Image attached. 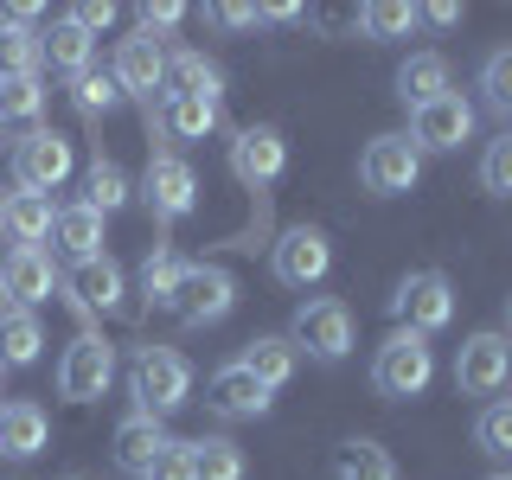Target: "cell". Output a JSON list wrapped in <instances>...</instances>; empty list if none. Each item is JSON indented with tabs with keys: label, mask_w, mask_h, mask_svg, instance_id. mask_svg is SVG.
I'll return each mask as SVG.
<instances>
[{
	"label": "cell",
	"mask_w": 512,
	"mask_h": 480,
	"mask_svg": "<svg viewBox=\"0 0 512 480\" xmlns=\"http://www.w3.org/2000/svg\"><path fill=\"white\" fill-rule=\"evenodd\" d=\"M128 391H135V410L141 416H167L192 397V365L167 346H141L135 365H128Z\"/></svg>",
	"instance_id": "obj_1"
},
{
	"label": "cell",
	"mask_w": 512,
	"mask_h": 480,
	"mask_svg": "<svg viewBox=\"0 0 512 480\" xmlns=\"http://www.w3.org/2000/svg\"><path fill=\"white\" fill-rule=\"evenodd\" d=\"M288 346L308 352V359H320V365H340L346 352H352V308H346V301H333V295L301 301L295 327H288Z\"/></svg>",
	"instance_id": "obj_2"
},
{
	"label": "cell",
	"mask_w": 512,
	"mask_h": 480,
	"mask_svg": "<svg viewBox=\"0 0 512 480\" xmlns=\"http://www.w3.org/2000/svg\"><path fill=\"white\" fill-rule=\"evenodd\" d=\"M429 378H436V352H429V340L397 327L391 340L378 346V359H372V384L384 397H423Z\"/></svg>",
	"instance_id": "obj_3"
},
{
	"label": "cell",
	"mask_w": 512,
	"mask_h": 480,
	"mask_svg": "<svg viewBox=\"0 0 512 480\" xmlns=\"http://www.w3.org/2000/svg\"><path fill=\"white\" fill-rule=\"evenodd\" d=\"M391 314H397L404 333H423L429 340V333H442L448 320H455V288H448L442 269H410L391 295Z\"/></svg>",
	"instance_id": "obj_4"
},
{
	"label": "cell",
	"mask_w": 512,
	"mask_h": 480,
	"mask_svg": "<svg viewBox=\"0 0 512 480\" xmlns=\"http://www.w3.org/2000/svg\"><path fill=\"white\" fill-rule=\"evenodd\" d=\"M71 167H77V154L58 128H26L13 141V180H20V192H58L71 180Z\"/></svg>",
	"instance_id": "obj_5"
},
{
	"label": "cell",
	"mask_w": 512,
	"mask_h": 480,
	"mask_svg": "<svg viewBox=\"0 0 512 480\" xmlns=\"http://www.w3.org/2000/svg\"><path fill=\"white\" fill-rule=\"evenodd\" d=\"M461 141H474V103L461 90H442L436 103L410 109V148L416 154H455Z\"/></svg>",
	"instance_id": "obj_6"
},
{
	"label": "cell",
	"mask_w": 512,
	"mask_h": 480,
	"mask_svg": "<svg viewBox=\"0 0 512 480\" xmlns=\"http://www.w3.org/2000/svg\"><path fill=\"white\" fill-rule=\"evenodd\" d=\"M109 378H116V346H109L103 333H77L58 359V391L71 397V404H96V397L109 391Z\"/></svg>",
	"instance_id": "obj_7"
},
{
	"label": "cell",
	"mask_w": 512,
	"mask_h": 480,
	"mask_svg": "<svg viewBox=\"0 0 512 480\" xmlns=\"http://www.w3.org/2000/svg\"><path fill=\"white\" fill-rule=\"evenodd\" d=\"M231 308H237L231 269H218V263H186V282H180V295H173V314H180L186 327H218Z\"/></svg>",
	"instance_id": "obj_8"
},
{
	"label": "cell",
	"mask_w": 512,
	"mask_h": 480,
	"mask_svg": "<svg viewBox=\"0 0 512 480\" xmlns=\"http://www.w3.org/2000/svg\"><path fill=\"white\" fill-rule=\"evenodd\" d=\"M416 173H423V154L410 148V135H378V141H365V154H359V186H365V192L397 199V192L416 186Z\"/></svg>",
	"instance_id": "obj_9"
},
{
	"label": "cell",
	"mask_w": 512,
	"mask_h": 480,
	"mask_svg": "<svg viewBox=\"0 0 512 480\" xmlns=\"http://www.w3.org/2000/svg\"><path fill=\"white\" fill-rule=\"evenodd\" d=\"M455 384L468 397H493L512 384V340L506 333H468L455 352Z\"/></svg>",
	"instance_id": "obj_10"
},
{
	"label": "cell",
	"mask_w": 512,
	"mask_h": 480,
	"mask_svg": "<svg viewBox=\"0 0 512 480\" xmlns=\"http://www.w3.org/2000/svg\"><path fill=\"white\" fill-rule=\"evenodd\" d=\"M141 205H148L160 224L186 218L192 205H199V173L186 167V154H154L148 160V173H141Z\"/></svg>",
	"instance_id": "obj_11"
},
{
	"label": "cell",
	"mask_w": 512,
	"mask_h": 480,
	"mask_svg": "<svg viewBox=\"0 0 512 480\" xmlns=\"http://www.w3.org/2000/svg\"><path fill=\"white\" fill-rule=\"evenodd\" d=\"M269 269H276L282 288H314L320 276L333 269V244L327 231H314V224H295V231L276 237V250H269Z\"/></svg>",
	"instance_id": "obj_12"
},
{
	"label": "cell",
	"mask_w": 512,
	"mask_h": 480,
	"mask_svg": "<svg viewBox=\"0 0 512 480\" xmlns=\"http://www.w3.org/2000/svg\"><path fill=\"white\" fill-rule=\"evenodd\" d=\"M282 167H288V141H282V128L256 122V128H237V135H231V173H237V186L263 192V186H276V180H282Z\"/></svg>",
	"instance_id": "obj_13"
},
{
	"label": "cell",
	"mask_w": 512,
	"mask_h": 480,
	"mask_svg": "<svg viewBox=\"0 0 512 480\" xmlns=\"http://www.w3.org/2000/svg\"><path fill=\"white\" fill-rule=\"evenodd\" d=\"M58 288V263L45 250H7L0 256V314L7 308H39V301H52Z\"/></svg>",
	"instance_id": "obj_14"
},
{
	"label": "cell",
	"mask_w": 512,
	"mask_h": 480,
	"mask_svg": "<svg viewBox=\"0 0 512 480\" xmlns=\"http://www.w3.org/2000/svg\"><path fill=\"white\" fill-rule=\"evenodd\" d=\"M109 77H116L122 96H135V103L154 109V90L167 84V52H160V39H141V32L122 39L116 45V71H109Z\"/></svg>",
	"instance_id": "obj_15"
},
{
	"label": "cell",
	"mask_w": 512,
	"mask_h": 480,
	"mask_svg": "<svg viewBox=\"0 0 512 480\" xmlns=\"http://www.w3.org/2000/svg\"><path fill=\"white\" fill-rule=\"evenodd\" d=\"M205 404H212L218 416H231V423H244V416H263L269 410V384H256L244 365H218L212 378H205Z\"/></svg>",
	"instance_id": "obj_16"
},
{
	"label": "cell",
	"mask_w": 512,
	"mask_h": 480,
	"mask_svg": "<svg viewBox=\"0 0 512 480\" xmlns=\"http://www.w3.org/2000/svg\"><path fill=\"white\" fill-rule=\"evenodd\" d=\"M64 295H71V308L84 314V320L122 308V269H116V256H90V263H77L71 282H64Z\"/></svg>",
	"instance_id": "obj_17"
},
{
	"label": "cell",
	"mask_w": 512,
	"mask_h": 480,
	"mask_svg": "<svg viewBox=\"0 0 512 480\" xmlns=\"http://www.w3.org/2000/svg\"><path fill=\"white\" fill-rule=\"evenodd\" d=\"M52 224H58V212L45 192H7L0 199V237H13V250H39L52 237Z\"/></svg>",
	"instance_id": "obj_18"
},
{
	"label": "cell",
	"mask_w": 512,
	"mask_h": 480,
	"mask_svg": "<svg viewBox=\"0 0 512 480\" xmlns=\"http://www.w3.org/2000/svg\"><path fill=\"white\" fill-rule=\"evenodd\" d=\"M160 96H199V103H218L224 96V71L205 52H167V84H160Z\"/></svg>",
	"instance_id": "obj_19"
},
{
	"label": "cell",
	"mask_w": 512,
	"mask_h": 480,
	"mask_svg": "<svg viewBox=\"0 0 512 480\" xmlns=\"http://www.w3.org/2000/svg\"><path fill=\"white\" fill-rule=\"evenodd\" d=\"M52 442V416H45L39 404H0V455H13V461H26V455H39V448Z\"/></svg>",
	"instance_id": "obj_20"
},
{
	"label": "cell",
	"mask_w": 512,
	"mask_h": 480,
	"mask_svg": "<svg viewBox=\"0 0 512 480\" xmlns=\"http://www.w3.org/2000/svg\"><path fill=\"white\" fill-rule=\"evenodd\" d=\"M218 128V103H199V96H160V141L173 148H192Z\"/></svg>",
	"instance_id": "obj_21"
},
{
	"label": "cell",
	"mask_w": 512,
	"mask_h": 480,
	"mask_svg": "<svg viewBox=\"0 0 512 480\" xmlns=\"http://www.w3.org/2000/svg\"><path fill=\"white\" fill-rule=\"evenodd\" d=\"M167 442H173V436H167V423H160V416H141V410H135V416H122V429H116V461L141 480V474H148V461H154Z\"/></svg>",
	"instance_id": "obj_22"
},
{
	"label": "cell",
	"mask_w": 512,
	"mask_h": 480,
	"mask_svg": "<svg viewBox=\"0 0 512 480\" xmlns=\"http://www.w3.org/2000/svg\"><path fill=\"white\" fill-rule=\"evenodd\" d=\"M237 365L256 378V384H269V391H282L288 378H295V365H301V352L282 340V333H263V340H250L244 352H237Z\"/></svg>",
	"instance_id": "obj_23"
},
{
	"label": "cell",
	"mask_w": 512,
	"mask_h": 480,
	"mask_svg": "<svg viewBox=\"0 0 512 480\" xmlns=\"http://www.w3.org/2000/svg\"><path fill=\"white\" fill-rule=\"evenodd\" d=\"M39 52H45V64H52L58 77H84L90 71V58H96V39L77 20H58L52 32L39 39Z\"/></svg>",
	"instance_id": "obj_24"
},
{
	"label": "cell",
	"mask_w": 512,
	"mask_h": 480,
	"mask_svg": "<svg viewBox=\"0 0 512 480\" xmlns=\"http://www.w3.org/2000/svg\"><path fill=\"white\" fill-rule=\"evenodd\" d=\"M442 90H448V58L442 52H410L404 64H397V96H404L410 109L436 103Z\"/></svg>",
	"instance_id": "obj_25"
},
{
	"label": "cell",
	"mask_w": 512,
	"mask_h": 480,
	"mask_svg": "<svg viewBox=\"0 0 512 480\" xmlns=\"http://www.w3.org/2000/svg\"><path fill=\"white\" fill-rule=\"evenodd\" d=\"M52 237L64 244V256H71V263H90V256H103V212H90L84 199L64 205L58 224H52Z\"/></svg>",
	"instance_id": "obj_26"
},
{
	"label": "cell",
	"mask_w": 512,
	"mask_h": 480,
	"mask_svg": "<svg viewBox=\"0 0 512 480\" xmlns=\"http://www.w3.org/2000/svg\"><path fill=\"white\" fill-rule=\"evenodd\" d=\"M333 480H397V461H391V448H384V442L352 436L340 448V461H333Z\"/></svg>",
	"instance_id": "obj_27"
},
{
	"label": "cell",
	"mask_w": 512,
	"mask_h": 480,
	"mask_svg": "<svg viewBox=\"0 0 512 480\" xmlns=\"http://www.w3.org/2000/svg\"><path fill=\"white\" fill-rule=\"evenodd\" d=\"M39 346H45L39 314H26V308L0 314V365H32V359H39Z\"/></svg>",
	"instance_id": "obj_28"
},
{
	"label": "cell",
	"mask_w": 512,
	"mask_h": 480,
	"mask_svg": "<svg viewBox=\"0 0 512 480\" xmlns=\"http://www.w3.org/2000/svg\"><path fill=\"white\" fill-rule=\"evenodd\" d=\"M84 205H90V212H103V218L128 205V173H122L109 154H96V160H90V173H84Z\"/></svg>",
	"instance_id": "obj_29"
},
{
	"label": "cell",
	"mask_w": 512,
	"mask_h": 480,
	"mask_svg": "<svg viewBox=\"0 0 512 480\" xmlns=\"http://www.w3.org/2000/svg\"><path fill=\"white\" fill-rule=\"evenodd\" d=\"M45 52H39V32H13L0 26V84H20V77H39Z\"/></svg>",
	"instance_id": "obj_30"
},
{
	"label": "cell",
	"mask_w": 512,
	"mask_h": 480,
	"mask_svg": "<svg viewBox=\"0 0 512 480\" xmlns=\"http://www.w3.org/2000/svg\"><path fill=\"white\" fill-rule=\"evenodd\" d=\"M192 474L199 480H244V448L231 436H199L192 442Z\"/></svg>",
	"instance_id": "obj_31"
},
{
	"label": "cell",
	"mask_w": 512,
	"mask_h": 480,
	"mask_svg": "<svg viewBox=\"0 0 512 480\" xmlns=\"http://www.w3.org/2000/svg\"><path fill=\"white\" fill-rule=\"evenodd\" d=\"M180 282H186V263L173 250H154L148 263H141V295H148V308H173Z\"/></svg>",
	"instance_id": "obj_32"
},
{
	"label": "cell",
	"mask_w": 512,
	"mask_h": 480,
	"mask_svg": "<svg viewBox=\"0 0 512 480\" xmlns=\"http://www.w3.org/2000/svg\"><path fill=\"white\" fill-rule=\"evenodd\" d=\"M71 103H77V116H90V122H103V116H109V109H116V103H122V90H116V77H109V71H96V64H90V71H84V77H71Z\"/></svg>",
	"instance_id": "obj_33"
},
{
	"label": "cell",
	"mask_w": 512,
	"mask_h": 480,
	"mask_svg": "<svg viewBox=\"0 0 512 480\" xmlns=\"http://www.w3.org/2000/svg\"><path fill=\"white\" fill-rule=\"evenodd\" d=\"M474 442H480V455H493V461H512V397H493V404L480 410V423H474Z\"/></svg>",
	"instance_id": "obj_34"
},
{
	"label": "cell",
	"mask_w": 512,
	"mask_h": 480,
	"mask_svg": "<svg viewBox=\"0 0 512 480\" xmlns=\"http://www.w3.org/2000/svg\"><path fill=\"white\" fill-rule=\"evenodd\" d=\"M480 96H487L493 116H506V122H512V45L487 52V64H480Z\"/></svg>",
	"instance_id": "obj_35"
},
{
	"label": "cell",
	"mask_w": 512,
	"mask_h": 480,
	"mask_svg": "<svg viewBox=\"0 0 512 480\" xmlns=\"http://www.w3.org/2000/svg\"><path fill=\"white\" fill-rule=\"evenodd\" d=\"M359 26H365V39H404L416 26V7H404V0H365Z\"/></svg>",
	"instance_id": "obj_36"
},
{
	"label": "cell",
	"mask_w": 512,
	"mask_h": 480,
	"mask_svg": "<svg viewBox=\"0 0 512 480\" xmlns=\"http://www.w3.org/2000/svg\"><path fill=\"white\" fill-rule=\"evenodd\" d=\"M39 109H45V90H39V77H20V84H0V122H26V128H39Z\"/></svg>",
	"instance_id": "obj_37"
},
{
	"label": "cell",
	"mask_w": 512,
	"mask_h": 480,
	"mask_svg": "<svg viewBox=\"0 0 512 480\" xmlns=\"http://www.w3.org/2000/svg\"><path fill=\"white\" fill-rule=\"evenodd\" d=\"M480 186L500 192V199H512V128L500 141H487V154H480Z\"/></svg>",
	"instance_id": "obj_38"
},
{
	"label": "cell",
	"mask_w": 512,
	"mask_h": 480,
	"mask_svg": "<svg viewBox=\"0 0 512 480\" xmlns=\"http://www.w3.org/2000/svg\"><path fill=\"white\" fill-rule=\"evenodd\" d=\"M141 480H199V474H192V442H167L148 461V474H141Z\"/></svg>",
	"instance_id": "obj_39"
},
{
	"label": "cell",
	"mask_w": 512,
	"mask_h": 480,
	"mask_svg": "<svg viewBox=\"0 0 512 480\" xmlns=\"http://www.w3.org/2000/svg\"><path fill=\"white\" fill-rule=\"evenodd\" d=\"M180 20H186V7H180V0H160V7L148 0V7H141V39H154V32H173Z\"/></svg>",
	"instance_id": "obj_40"
},
{
	"label": "cell",
	"mask_w": 512,
	"mask_h": 480,
	"mask_svg": "<svg viewBox=\"0 0 512 480\" xmlns=\"http://www.w3.org/2000/svg\"><path fill=\"white\" fill-rule=\"evenodd\" d=\"M71 20H77V26H84L90 39H96V32H109V26H116V7H109V0H84V7H71Z\"/></svg>",
	"instance_id": "obj_41"
},
{
	"label": "cell",
	"mask_w": 512,
	"mask_h": 480,
	"mask_svg": "<svg viewBox=\"0 0 512 480\" xmlns=\"http://www.w3.org/2000/svg\"><path fill=\"white\" fill-rule=\"evenodd\" d=\"M416 20H436V26H461V7H455V0H436V7H416Z\"/></svg>",
	"instance_id": "obj_42"
},
{
	"label": "cell",
	"mask_w": 512,
	"mask_h": 480,
	"mask_svg": "<svg viewBox=\"0 0 512 480\" xmlns=\"http://www.w3.org/2000/svg\"><path fill=\"white\" fill-rule=\"evenodd\" d=\"M212 20L218 26H256L263 13H256V7H212Z\"/></svg>",
	"instance_id": "obj_43"
},
{
	"label": "cell",
	"mask_w": 512,
	"mask_h": 480,
	"mask_svg": "<svg viewBox=\"0 0 512 480\" xmlns=\"http://www.w3.org/2000/svg\"><path fill=\"white\" fill-rule=\"evenodd\" d=\"M506 327H512V295H506Z\"/></svg>",
	"instance_id": "obj_44"
},
{
	"label": "cell",
	"mask_w": 512,
	"mask_h": 480,
	"mask_svg": "<svg viewBox=\"0 0 512 480\" xmlns=\"http://www.w3.org/2000/svg\"><path fill=\"white\" fill-rule=\"evenodd\" d=\"M487 480H512V474H487Z\"/></svg>",
	"instance_id": "obj_45"
},
{
	"label": "cell",
	"mask_w": 512,
	"mask_h": 480,
	"mask_svg": "<svg viewBox=\"0 0 512 480\" xmlns=\"http://www.w3.org/2000/svg\"><path fill=\"white\" fill-rule=\"evenodd\" d=\"M0 378H7V365H0Z\"/></svg>",
	"instance_id": "obj_46"
}]
</instances>
